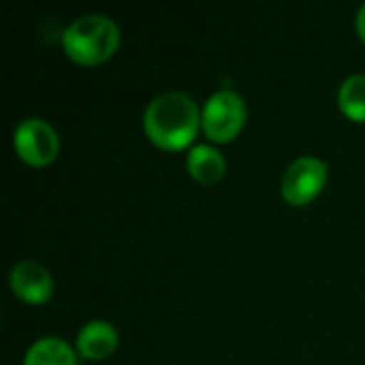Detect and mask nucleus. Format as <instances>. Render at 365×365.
Listing matches in <instances>:
<instances>
[{"label": "nucleus", "mask_w": 365, "mask_h": 365, "mask_svg": "<svg viewBox=\"0 0 365 365\" xmlns=\"http://www.w3.org/2000/svg\"><path fill=\"white\" fill-rule=\"evenodd\" d=\"M327 182V163L317 156L293 160L282 178V197L291 205H308Z\"/></svg>", "instance_id": "5"}, {"label": "nucleus", "mask_w": 365, "mask_h": 365, "mask_svg": "<svg viewBox=\"0 0 365 365\" xmlns=\"http://www.w3.org/2000/svg\"><path fill=\"white\" fill-rule=\"evenodd\" d=\"M246 122V103L244 98L229 88H222L210 96L201 113V126L205 135L216 143H227L244 128Z\"/></svg>", "instance_id": "3"}, {"label": "nucleus", "mask_w": 365, "mask_h": 365, "mask_svg": "<svg viewBox=\"0 0 365 365\" xmlns=\"http://www.w3.org/2000/svg\"><path fill=\"white\" fill-rule=\"evenodd\" d=\"M340 109L355 122H365V75H351L338 92Z\"/></svg>", "instance_id": "10"}, {"label": "nucleus", "mask_w": 365, "mask_h": 365, "mask_svg": "<svg viewBox=\"0 0 365 365\" xmlns=\"http://www.w3.org/2000/svg\"><path fill=\"white\" fill-rule=\"evenodd\" d=\"M357 32H359V36L365 41V4L359 9V13H357Z\"/></svg>", "instance_id": "11"}, {"label": "nucleus", "mask_w": 365, "mask_h": 365, "mask_svg": "<svg viewBox=\"0 0 365 365\" xmlns=\"http://www.w3.org/2000/svg\"><path fill=\"white\" fill-rule=\"evenodd\" d=\"M11 291L28 304H43L53 293L51 274L34 261H19L11 267L9 274Z\"/></svg>", "instance_id": "6"}, {"label": "nucleus", "mask_w": 365, "mask_h": 365, "mask_svg": "<svg viewBox=\"0 0 365 365\" xmlns=\"http://www.w3.org/2000/svg\"><path fill=\"white\" fill-rule=\"evenodd\" d=\"M118 346V331L107 321H90L77 336V351L81 357L101 361L107 359Z\"/></svg>", "instance_id": "7"}, {"label": "nucleus", "mask_w": 365, "mask_h": 365, "mask_svg": "<svg viewBox=\"0 0 365 365\" xmlns=\"http://www.w3.org/2000/svg\"><path fill=\"white\" fill-rule=\"evenodd\" d=\"M186 167H188V173L197 182H201V184H216L218 180H222V175L227 171V160H225V156L216 148L201 143V145H195L188 152Z\"/></svg>", "instance_id": "8"}, {"label": "nucleus", "mask_w": 365, "mask_h": 365, "mask_svg": "<svg viewBox=\"0 0 365 365\" xmlns=\"http://www.w3.org/2000/svg\"><path fill=\"white\" fill-rule=\"evenodd\" d=\"M120 45V28L107 15H81L62 32V47L79 64H101Z\"/></svg>", "instance_id": "2"}, {"label": "nucleus", "mask_w": 365, "mask_h": 365, "mask_svg": "<svg viewBox=\"0 0 365 365\" xmlns=\"http://www.w3.org/2000/svg\"><path fill=\"white\" fill-rule=\"evenodd\" d=\"M24 365H77V357L68 342L60 338H41L28 349Z\"/></svg>", "instance_id": "9"}, {"label": "nucleus", "mask_w": 365, "mask_h": 365, "mask_svg": "<svg viewBox=\"0 0 365 365\" xmlns=\"http://www.w3.org/2000/svg\"><path fill=\"white\" fill-rule=\"evenodd\" d=\"M201 113L184 92H165L150 101L143 113V128L152 143L163 150H182L199 133Z\"/></svg>", "instance_id": "1"}, {"label": "nucleus", "mask_w": 365, "mask_h": 365, "mask_svg": "<svg viewBox=\"0 0 365 365\" xmlns=\"http://www.w3.org/2000/svg\"><path fill=\"white\" fill-rule=\"evenodd\" d=\"M13 145L21 160L34 167L49 165L60 150L56 128L41 118H26L15 126Z\"/></svg>", "instance_id": "4"}]
</instances>
